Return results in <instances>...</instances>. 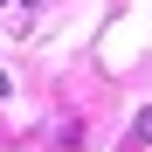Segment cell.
Returning a JSON list of instances; mask_svg holds the SVG:
<instances>
[{
  "label": "cell",
  "instance_id": "obj_1",
  "mask_svg": "<svg viewBox=\"0 0 152 152\" xmlns=\"http://www.w3.org/2000/svg\"><path fill=\"white\" fill-rule=\"evenodd\" d=\"M124 145H152V111H138V124H132V138Z\"/></svg>",
  "mask_w": 152,
  "mask_h": 152
}]
</instances>
